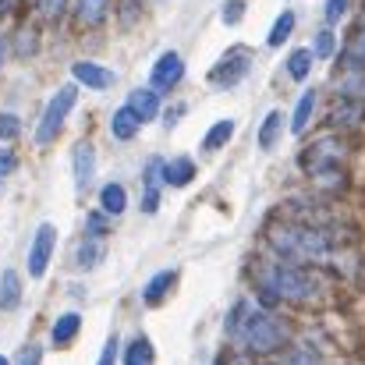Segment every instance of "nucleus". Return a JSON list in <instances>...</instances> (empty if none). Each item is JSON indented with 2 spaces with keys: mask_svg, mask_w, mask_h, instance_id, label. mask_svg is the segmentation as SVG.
<instances>
[{
  "mask_svg": "<svg viewBox=\"0 0 365 365\" xmlns=\"http://www.w3.org/2000/svg\"><path fill=\"white\" fill-rule=\"evenodd\" d=\"M255 280L269 298H284V302H305L312 294V280L309 273H302L298 266L284 262V259H269L255 266Z\"/></svg>",
  "mask_w": 365,
  "mask_h": 365,
  "instance_id": "f257e3e1",
  "label": "nucleus"
},
{
  "mask_svg": "<svg viewBox=\"0 0 365 365\" xmlns=\"http://www.w3.org/2000/svg\"><path fill=\"white\" fill-rule=\"evenodd\" d=\"M269 245L287 259H327V252H330L327 235L319 227H305V224H273Z\"/></svg>",
  "mask_w": 365,
  "mask_h": 365,
  "instance_id": "f03ea898",
  "label": "nucleus"
},
{
  "mask_svg": "<svg viewBox=\"0 0 365 365\" xmlns=\"http://www.w3.org/2000/svg\"><path fill=\"white\" fill-rule=\"evenodd\" d=\"M231 327H235L238 341L252 355H269V351H277L284 344V327L273 316H266V312H255V309L245 312V309H238Z\"/></svg>",
  "mask_w": 365,
  "mask_h": 365,
  "instance_id": "7ed1b4c3",
  "label": "nucleus"
},
{
  "mask_svg": "<svg viewBox=\"0 0 365 365\" xmlns=\"http://www.w3.org/2000/svg\"><path fill=\"white\" fill-rule=\"evenodd\" d=\"M75 96H78V89H75V86H64V89H57V96L46 103L43 121L36 128V142H39V145H50V142L57 138V131L68 121V110L75 107Z\"/></svg>",
  "mask_w": 365,
  "mask_h": 365,
  "instance_id": "20e7f679",
  "label": "nucleus"
},
{
  "mask_svg": "<svg viewBox=\"0 0 365 365\" xmlns=\"http://www.w3.org/2000/svg\"><path fill=\"white\" fill-rule=\"evenodd\" d=\"M248 68H252V53H248L245 46H231V50L213 64L210 82H213L217 89H231V86H238L245 75H248Z\"/></svg>",
  "mask_w": 365,
  "mask_h": 365,
  "instance_id": "39448f33",
  "label": "nucleus"
},
{
  "mask_svg": "<svg viewBox=\"0 0 365 365\" xmlns=\"http://www.w3.org/2000/svg\"><path fill=\"white\" fill-rule=\"evenodd\" d=\"M53 245H57V231H53V224H39V231H36V238H32V248H29V277H43L46 273V262H50V255H53Z\"/></svg>",
  "mask_w": 365,
  "mask_h": 365,
  "instance_id": "423d86ee",
  "label": "nucleus"
},
{
  "mask_svg": "<svg viewBox=\"0 0 365 365\" xmlns=\"http://www.w3.org/2000/svg\"><path fill=\"white\" fill-rule=\"evenodd\" d=\"M181 75H185V61H181V53H163L156 64H153V75H149V82H153V89L156 93H167V89H174L178 82H181Z\"/></svg>",
  "mask_w": 365,
  "mask_h": 365,
  "instance_id": "0eeeda50",
  "label": "nucleus"
},
{
  "mask_svg": "<svg viewBox=\"0 0 365 365\" xmlns=\"http://www.w3.org/2000/svg\"><path fill=\"white\" fill-rule=\"evenodd\" d=\"M71 156H75V188L86 192L93 185V174H96V153H93L89 142H78Z\"/></svg>",
  "mask_w": 365,
  "mask_h": 365,
  "instance_id": "6e6552de",
  "label": "nucleus"
},
{
  "mask_svg": "<svg viewBox=\"0 0 365 365\" xmlns=\"http://www.w3.org/2000/svg\"><path fill=\"white\" fill-rule=\"evenodd\" d=\"M71 75H75L82 86H89V89H110V86H114V71H107V68H100V64H89V61H78V64L71 68Z\"/></svg>",
  "mask_w": 365,
  "mask_h": 365,
  "instance_id": "1a4fd4ad",
  "label": "nucleus"
},
{
  "mask_svg": "<svg viewBox=\"0 0 365 365\" xmlns=\"http://www.w3.org/2000/svg\"><path fill=\"white\" fill-rule=\"evenodd\" d=\"M128 107L135 110L138 121L145 124L160 114V96H156V89H131V93H128Z\"/></svg>",
  "mask_w": 365,
  "mask_h": 365,
  "instance_id": "9d476101",
  "label": "nucleus"
},
{
  "mask_svg": "<svg viewBox=\"0 0 365 365\" xmlns=\"http://www.w3.org/2000/svg\"><path fill=\"white\" fill-rule=\"evenodd\" d=\"M138 128H142V121L135 118V110H131L128 103H124L121 110H114V118H110V131H114V138H118V142H131Z\"/></svg>",
  "mask_w": 365,
  "mask_h": 365,
  "instance_id": "9b49d317",
  "label": "nucleus"
},
{
  "mask_svg": "<svg viewBox=\"0 0 365 365\" xmlns=\"http://www.w3.org/2000/svg\"><path fill=\"white\" fill-rule=\"evenodd\" d=\"M195 178V163L188 160V156H178V160H170L167 167H163V181L170 185V188H181V185H188Z\"/></svg>",
  "mask_w": 365,
  "mask_h": 365,
  "instance_id": "f8f14e48",
  "label": "nucleus"
},
{
  "mask_svg": "<svg viewBox=\"0 0 365 365\" xmlns=\"http://www.w3.org/2000/svg\"><path fill=\"white\" fill-rule=\"evenodd\" d=\"M18 302H21V280H18L14 269H4V277H0V309L11 312V309H18Z\"/></svg>",
  "mask_w": 365,
  "mask_h": 365,
  "instance_id": "ddd939ff",
  "label": "nucleus"
},
{
  "mask_svg": "<svg viewBox=\"0 0 365 365\" xmlns=\"http://www.w3.org/2000/svg\"><path fill=\"white\" fill-rule=\"evenodd\" d=\"M174 280H178V273H174V269H163V273H156V277L145 284V291H142V302H145V305H160V298L170 291V284H174Z\"/></svg>",
  "mask_w": 365,
  "mask_h": 365,
  "instance_id": "4468645a",
  "label": "nucleus"
},
{
  "mask_svg": "<svg viewBox=\"0 0 365 365\" xmlns=\"http://www.w3.org/2000/svg\"><path fill=\"white\" fill-rule=\"evenodd\" d=\"M100 202H103V213H110V217H118L124 213V206H128V195H124L121 185H103V192H100Z\"/></svg>",
  "mask_w": 365,
  "mask_h": 365,
  "instance_id": "2eb2a0df",
  "label": "nucleus"
},
{
  "mask_svg": "<svg viewBox=\"0 0 365 365\" xmlns=\"http://www.w3.org/2000/svg\"><path fill=\"white\" fill-rule=\"evenodd\" d=\"M312 110H316V93H302V100H298V107H294V118H291V131H294V135H302V131L309 128Z\"/></svg>",
  "mask_w": 365,
  "mask_h": 365,
  "instance_id": "dca6fc26",
  "label": "nucleus"
},
{
  "mask_svg": "<svg viewBox=\"0 0 365 365\" xmlns=\"http://www.w3.org/2000/svg\"><path fill=\"white\" fill-rule=\"evenodd\" d=\"M124 365H153V344L145 337H135L124 351Z\"/></svg>",
  "mask_w": 365,
  "mask_h": 365,
  "instance_id": "f3484780",
  "label": "nucleus"
},
{
  "mask_svg": "<svg viewBox=\"0 0 365 365\" xmlns=\"http://www.w3.org/2000/svg\"><path fill=\"white\" fill-rule=\"evenodd\" d=\"M78 327H82L78 312H68V316H61V319L53 323V344H68V341L78 334Z\"/></svg>",
  "mask_w": 365,
  "mask_h": 365,
  "instance_id": "a211bd4d",
  "label": "nucleus"
},
{
  "mask_svg": "<svg viewBox=\"0 0 365 365\" xmlns=\"http://www.w3.org/2000/svg\"><path fill=\"white\" fill-rule=\"evenodd\" d=\"M107 4L110 0H78V21L82 25H100L103 14H107Z\"/></svg>",
  "mask_w": 365,
  "mask_h": 365,
  "instance_id": "6ab92c4d",
  "label": "nucleus"
},
{
  "mask_svg": "<svg viewBox=\"0 0 365 365\" xmlns=\"http://www.w3.org/2000/svg\"><path fill=\"white\" fill-rule=\"evenodd\" d=\"M309 71H312V53H309V50H294L291 61H287V75H291L294 82H302Z\"/></svg>",
  "mask_w": 365,
  "mask_h": 365,
  "instance_id": "aec40b11",
  "label": "nucleus"
},
{
  "mask_svg": "<svg viewBox=\"0 0 365 365\" xmlns=\"http://www.w3.org/2000/svg\"><path fill=\"white\" fill-rule=\"evenodd\" d=\"M280 114L273 110V114H266V121H262V128H259V145L262 149H273L277 145V135H280Z\"/></svg>",
  "mask_w": 365,
  "mask_h": 365,
  "instance_id": "412c9836",
  "label": "nucleus"
},
{
  "mask_svg": "<svg viewBox=\"0 0 365 365\" xmlns=\"http://www.w3.org/2000/svg\"><path fill=\"white\" fill-rule=\"evenodd\" d=\"M294 32V11H284L277 21H273V32H269V46H280L287 36Z\"/></svg>",
  "mask_w": 365,
  "mask_h": 365,
  "instance_id": "4be33fe9",
  "label": "nucleus"
},
{
  "mask_svg": "<svg viewBox=\"0 0 365 365\" xmlns=\"http://www.w3.org/2000/svg\"><path fill=\"white\" fill-rule=\"evenodd\" d=\"M231 135H235V121H217L210 131H206V149H220V145H227Z\"/></svg>",
  "mask_w": 365,
  "mask_h": 365,
  "instance_id": "5701e85b",
  "label": "nucleus"
},
{
  "mask_svg": "<svg viewBox=\"0 0 365 365\" xmlns=\"http://www.w3.org/2000/svg\"><path fill=\"white\" fill-rule=\"evenodd\" d=\"M365 118L362 103H344V107H337V114H334V124H359Z\"/></svg>",
  "mask_w": 365,
  "mask_h": 365,
  "instance_id": "b1692460",
  "label": "nucleus"
},
{
  "mask_svg": "<svg viewBox=\"0 0 365 365\" xmlns=\"http://www.w3.org/2000/svg\"><path fill=\"white\" fill-rule=\"evenodd\" d=\"M348 61L359 64V68H365V25L355 32V39L348 43Z\"/></svg>",
  "mask_w": 365,
  "mask_h": 365,
  "instance_id": "393cba45",
  "label": "nucleus"
},
{
  "mask_svg": "<svg viewBox=\"0 0 365 365\" xmlns=\"http://www.w3.org/2000/svg\"><path fill=\"white\" fill-rule=\"evenodd\" d=\"M100 255H103V248H100V242H86V245H78V266H96L100 262Z\"/></svg>",
  "mask_w": 365,
  "mask_h": 365,
  "instance_id": "a878e982",
  "label": "nucleus"
},
{
  "mask_svg": "<svg viewBox=\"0 0 365 365\" xmlns=\"http://www.w3.org/2000/svg\"><path fill=\"white\" fill-rule=\"evenodd\" d=\"M312 53H316V57H323V61L334 53V32H330V29L316 32V39H312Z\"/></svg>",
  "mask_w": 365,
  "mask_h": 365,
  "instance_id": "bb28decb",
  "label": "nucleus"
},
{
  "mask_svg": "<svg viewBox=\"0 0 365 365\" xmlns=\"http://www.w3.org/2000/svg\"><path fill=\"white\" fill-rule=\"evenodd\" d=\"M163 167H167V163H163L160 156H153V160L145 163V170H142V174H145V188H160V181H163Z\"/></svg>",
  "mask_w": 365,
  "mask_h": 365,
  "instance_id": "cd10ccee",
  "label": "nucleus"
},
{
  "mask_svg": "<svg viewBox=\"0 0 365 365\" xmlns=\"http://www.w3.org/2000/svg\"><path fill=\"white\" fill-rule=\"evenodd\" d=\"M245 14V0H227L224 4V25H238Z\"/></svg>",
  "mask_w": 365,
  "mask_h": 365,
  "instance_id": "c85d7f7f",
  "label": "nucleus"
},
{
  "mask_svg": "<svg viewBox=\"0 0 365 365\" xmlns=\"http://www.w3.org/2000/svg\"><path fill=\"white\" fill-rule=\"evenodd\" d=\"M86 231H89V235H107V231H110L107 213H89V217H86Z\"/></svg>",
  "mask_w": 365,
  "mask_h": 365,
  "instance_id": "c756f323",
  "label": "nucleus"
},
{
  "mask_svg": "<svg viewBox=\"0 0 365 365\" xmlns=\"http://www.w3.org/2000/svg\"><path fill=\"white\" fill-rule=\"evenodd\" d=\"M21 131V121L14 114H0V138H18Z\"/></svg>",
  "mask_w": 365,
  "mask_h": 365,
  "instance_id": "7c9ffc66",
  "label": "nucleus"
},
{
  "mask_svg": "<svg viewBox=\"0 0 365 365\" xmlns=\"http://www.w3.org/2000/svg\"><path fill=\"white\" fill-rule=\"evenodd\" d=\"M348 14V0H327V21L334 25V21H341Z\"/></svg>",
  "mask_w": 365,
  "mask_h": 365,
  "instance_id": "2f4dec72",
  "label": "nucleus"
},
{
  "mask_svg": "<svg viewBox=\"0 0 365 365\" xmlns=\"http://www.w3.org/2000/svg\"><path fill=\"white\" fill-rule=\"evenodd\" d=\"M64 4L68 0H39V11H43V18H61V11H64Z\"/></svg>",
  "mask_w": 365,
  "mask_h": 365,
  "instance_id": "473e14b6",
  "label": "nucleus"
},
{
  "mask_svg": "<svg viewBox=\"0 0 365 365\" xmlns=\"http://www.w3.org/2000/svg\"><path fill=\"white\" fill-rule=\"evenodd\" d=\"M39 359H43V351L36 344H29V348H21V355H18L14 365H39Z\"/></svg>",
  "mask_w": 365,
  "mask_h": 365,
  "instance_id": "72a5a7b5",
  "label": "nucleus"
},
{
  "mask_svg": "<svg viewBox=\"0 0 365 365\" xmlns=\"http://www.w3.org/2000/svg\"><path fill=\"white\" fill-rule=\"evenodd\" d=\"M14 163H18L14 153H11V149H0V178H7V174L14 170Z\"/></svg>",
  "mask_w": 365,
  "mask_h": 365,
  "instance_id": "f704fd0d",
  "label": "nucleus"
},
{
  "mask_svg": "<svg viewBox=\"0 0 365 365\" xmlns=\"http://www.w3.org/2000/svg\"><path fill=\"white\" fill-rule=\"evenodd\" d=\"M114 359H118V337L107 341V348H103V355H100V365H114Z\"/></svg>",
  "mask_w": 365,
  "mask_h": 365,
  "instance_id": "c9c22d12",
  "label": "nucleus"
},
{
  "mask_svg": "<svg viewBox=\"0 0 365 365\" xmlns=\"http://www.w3.org/2000/svg\"><path fill=\"white\" fill-rule=\"evenodd\" d=\"M185 110H188V107H185V103H178V107H170V114H167V118H163V124H167V128H174V124L181 121V114H185Z\"/></svg>",
  "mask_w": 365,
  "mask_h": 365,
  "instance_id": "e433bc0d",
  "label": "nucleus"
},
{
  "mask_svg": "<svg viewBox=\"0 0 365 365\" xmlns=\"http://www.w3.org/2000/svg\"><path fill=\"white\" fill-rule=\"evenodd\" d=\"M7 7H11V0H0V14H7Z\"/></svg>",
  "mask_w": 365,
  "mask_h": 365,
  "instance_id": "4c0bfd02",
  "label": "nucleus"
},
{
  "mask_svg": "<svg viewBox=\"0 0 365 365\" xmlns=\"http://www.w3.org/2000/svg\"><path fill=\"white\" fill-rule=\"evenodd\" d=\"M4 50H7V46H4V43H0V64H4Z\"/></svg>",
  "mask_w": 365,
  "mask_h": 365,
  "instance_id": "58836bf2",
  "label": "nucleus"
},
{
  "mask_svg": "<svg viewBox=\"0 0 365 365\" xmlns=\"http://www.w3.org/2000/svg\"><path fill=\"white\" fill-rule=\"evenodd\" d=\"M0 365H11V362H7V359H4V355H0Z\"/></svg>",
  "mask_w": 365,
  "mask_h": 365,
  "instance_id": "ea45409f",
  "label": "nucleus"
}]
</instances>
